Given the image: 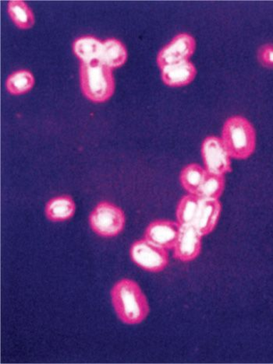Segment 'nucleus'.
I'll return each instance as SVG.
<instances>
[{
    "instance_id": "1",
    "label": "nucleus",
    "mask_w": 273,
    "mask_h": 364,
    "mask_svg": "<svg viewBox=\"0 0 273 364\" xmlns=\"http://www.w3.org/2000/svg\"><path fill=\"white\" fill-rule=\"evenodd\" d=\"M111 299L118 318L127 325L142 323L150 314V304L143 289L130 279H123L112 288Z\"/></svg>"
},
{
    "instance_id": "16",
    "label": "nucleus",
    "mask_w": 273,
    "mask_h": 364,
    "mask_svg": "<svg viewBox=\"0 0 273 364\" xmlns=\"http://www.w3.org/2000/svg\"><path fill=\"white\" fill-rule=\"evenodd\" d=\"M207 171L201 165L190 164L180 172L182 187L190 194H197L203 183Z\"/></svg>"
},
{
    "instance_id": "6",
    "label": "nucleus",
    "mask_w": 273,
    "mask_h": 364,
    "mask_svg": "<svg viewBox=\"0 0 273 364\" xmlns=\"http://www.w3.org/2000/svg\"><path fill=\"white\" fill-rule=\"evenodd\" d=\"M202 156L205 171L212 175L225 176L232 171L231 159L221 138L207 136L202 144Z\"/></svg>"
},
{
    "instance_id": "5",
    "label": "nucleus",
    "mask_w": 273,
    "mask_h": 364,
    "mask_svg": "<svg viewBox=\"0 0 273 364\" xmlns=\"http://www.w3.org/2000/svg\"><path fill=\"white\" fill-rule=\"evenodd\" d=\"M130 256L138 267L150 272H160L169 264L168 250L155 246L145 238L138 240L132 244Z\"/></svg>"
},
{
    "instance_id": "2",
    "label": "nucleus",
    "mask_w": 273,
    "mask_h": 364,
    "mask_svg": "<svg viewBox=\"0 0 273 364\" xmlns=\"http://www.w3.org/2000/svg\"><path fill=\"white\" fill-rule=\"evenodd\" d=\"M80 81L83 94L95 103L109 100L115 91L113 70L99 60L81 63Z\"/></svg>"
},
{
    "instance_id": "20",
    "label": "nucleus",
    "mask_w": 273,
    "mask_h": 364,
    "mask_svg": "<svg viewBox=\"0 0 273 364\" xmlns=\"http://www.w3.org/2000/svg\"><path fill=\"white\" fill-rule=\"evenodd\" d=\"M259 60L266 68L273 69V45H264L259 51Z\"/></svg>"
},
{
    "instance_id": "12",
    "label": "nucleus",
    "mask_w": 273,
    "mask_h": 364,
    "mask_svg": "<svg viewBox=\"0 0 273 364\" xmlns=\"http://www.w3.org/2000/svg\"><path fill=\"white\" fill-rule=\"evenodd\" d=\"M76 211V205L68 195L53 197L46 205L45 213L48 220L64 222L71 219Z\"/></svg>"
},
{
    "instance_id": "13",
    "label": "nucleus",
    "mask_w": 273,
    "mask_h": 364,
    "mask_svg": "<svg viewBox=\"0 0 273 364\" xmlns=\"http://www.w3.org/2000/svg\"><path fill=\"white\" fill-rule=\"evenodd\" d=\"M101 62L111 70L121 68L128 60L127 48L120 41L108 38L103 41Z\"/></svg>"
},
{
    "instance_id": "3",
    "label": "nucleus",
    "mask_w": 273,
    "mask_h": 364,
    "mask_svg": "<svg viewBox=\"0 0 273 364\" xmlns=\"http://www.w3.org/2000/svg\"><path fill=\"white\" fill-rule=\"evenodd\" d=\"M222 140L232 159H249L255 151L256 132L252 124L241 115L229 118L222 131Z\"/></svg>"
},
{
    "instance_id": "8",
    "label": "nucleus",
    "mask_w": 273,
    "mask_h": 364,
    "mask_svg": "<svg viewBox=\"0 0 273 364\" xmlns=\"http://www.w3.org/2000/svg\"><path fill=\"white\" fill-rule=\"evenodd\" d=\"M202 237L194 225H180L178 239L172 250L173 257L183 262L196 259L202 252Z\"/></svg>"
},
{
    "instance_id": "14",
    "label": "nucleus",
    "mask_w": 273,
    "mask_h": 364,
    "mask_svg": "<svg viewBox=\"0 0 273 364\" xmlns=\"http://www.w3.org/2000/svg\"><path fill=\"white\" fill-rule=\"evenodd\" d=\"M103 41L93 36H82L73 41V51L81 63L101 61Z\"/></svg>"
},
{
    "instance_id": "11",
    "label": "nucleus",
    "mask_w": 273,
    "mask_h": 364,
    "mask_svg": "<svg viewBox=\"0 0 273 364\" xmlns=\"http://www.w3.org/2000/svg\"><path fill=\"white\" fill-rule=\"evenodd\" d=\"M221 212L222 204L219 200H202L194 225L203 237L217 228Z\"/></svg>"
},
{
    "instance_id": "18",
    "label": "nucleus",
    "mask_w": 273,
    "mask_h": 364,
    "mask_svg": "<svg viewBox=\"0 0 273 364\" xmlns=\"http://www.w3.org/2000/svg\"><path fill=\"white\" fill-rule=\"evenodd\" d=\"M35 77L27 70L14 72L6 82L8 92L13 95H21L29 92L35 85Z\"/></svg>"
},
{
    "instance_id": "7",
    "label": "nucleus",
    "mask_w": 273,
    "mask_h": 364,
    "mask_svg": "<svg viewBox=\"0 0 273 364\" xmlns=\"http://www.w3.org/2000/svg\"><path fill=\"white\" fill-rule=\"evenodd\" d=\"M196 49V41L187 33H180L165 46L157 55V63L163 69L171 65L189 61Z\"/></svg>"
},
{
    "instance_id": "17",
    "label": "nucleus",
    "mask_w": 273,
    "mask_h": 364,
    "mask_svg": "<svg viewBox=\"0 0 273 364\" xmlns=\"http://www.w3.org/2000/svg\"><path fill=\"white\" fill-rule=\"evenodd\" d=\"M8 14L15 26L20 29L26 30L34 26L35 15L21 0H11L8 3Z\"/></svg>"
},
{
    "instance_id": "4",
    "label": "nucleus",
    "mask_w": 273,
    "mask_h": 364,
    "mask_svg": "<svg viewBox=\"0 0 273 364\" xmlns=\"http://www.w3.org/2000/svg\"><path fill=\"white\" fill-rule=\"evenodd\" d=\"M89 225L94 232L103 237L119 235L125 227L124 212L115 204L103 201L99 203L89 215Z\"/></svg>"
},
{
    "instance_id": "10",
    "label": "nucleus",
    "mask_w": 273,
    "mask_h": 364,
    "mask_svg": "<svg viewBox=\"0 0 273 364\" xmlns=\"http://www.w3.org/2000/svg\"><path fill=\"white\" fill-rule=\"evenodd\" d=\"M197 75L195 65L191 61L171 65L161 69L162 80L170 87H182L191 84Z\"/></svg>"
},
{
    "instance_id": "19",
    "label": "nucleus",
    "mask_w": 273,
    "mask_h": 364,
    "mask_svg": "<svg viewBox=\"0 0 273 364\" xmlns=\"http://www.w3.org/2000/svg\"><path fill=\"white\" fill-rule=\"evenodd\" d=\"M225 176L212 175L207 172L206 176L196 195L204 200H219L225 192Z\"/></svg>"
},
{
    "instance_id": "15",
    "label": "nucleus",
    "mask_w": 273,
    "mask_h": 364,
    "mask_svg": "<svg viewBox=\"0 0 273 364\" xmlns=\"http://www.w3.org/2000/svg\"><path fill=\"white\" fill-rule=\"evenodd\" d=\"M202 198L196 194H190L182 197L176 210L177 222L180 225H194Z\"/></svg>"
},
{
    "instance_id": "9",
    "label": "nucleus",
    "mask_w": 273,
    "mask_h": 364,
    "mask_svg": "<svg viewBox=\"0 0 273 364\" xmlns=\"http://www.w3.org/2000/svg\"><path fill=\"white\" fill-rule=\"evenodd\" d=\"M180 230L178 222L168 220H157L148 225L145 237L147 241L163 250L175 248Z\"/></svg>"
}]
</instances>
